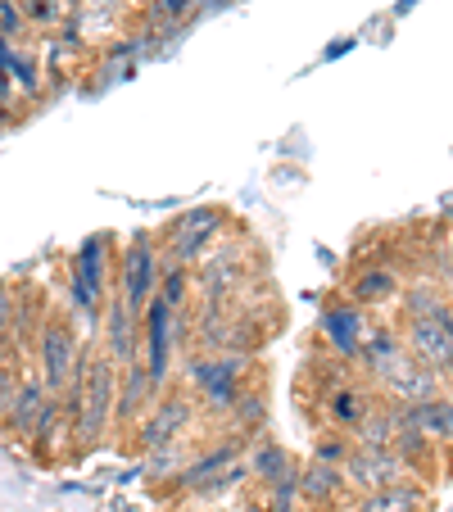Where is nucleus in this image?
<instances>
[{
    "label": "nucleus",
    "instance_id": "obj_31",
    "mask_svg": "<svg viewBox=\"0 0 453 512\" xmlns=\"http://www.w3.org/2000/svg\"><path fill=\"white\" fill-rule=\"evenodd\" d=\"M0 10H5V0H0Z\"/></svg>",
    "mask_w": 453,
    "mask_h": 512
},
{
    "label": "nucleus",
    "instance_id": "obj_11",
    "mask_svg": "<svg viewBox=\"0 0 453 512\" xmlns=\"http://www.w3.org/2000/svg\"><path fill=\"white\" fill-rule=\"evenodd\" d=\"M241 254L236 250H218L204 259L200 268V290H204V313H218L222 304L236 295V286H241Z\"/></svg>",
    "mask_w": 453,
    "mask_h": 512
},
{
    "label": "nucleus",
    "instance_id": "obj_6",
    "mask_svg": "<svg viewBox=\"0 0 453 512\" xmlns=\"http://www.w3.org/2000/svg\"><path fill=\"white\" fill-rule=\"evenodd\" d=\"M222 232V213L218 209H191L182 213L173 227H168V259L182 263V268H191V263H200V254L209 250V241Z\"/></svg>",
    "mask_w": 453,
    "mask_h": 512
},
{
    "label": "nucleus",
    "instance_id": "obj_27",
    "mask_svg": "<svg viewBox=\"0 0 453 512\" xmlns=\"http://www.w3.org/2000/svg\"><path fill=\"white\" fill-rule=\"evenodd\" d=\"M155 5H159V14H164L168 23H182L186 14H191L195 5H200V0H155Z\"/></svg>",
    "mask_w": 453,
    "mask_h": 512
},
{
    "label": "nucleus",
    "instance_id": "obj_23",
    "mask_svg": "<svg viewBox=\"0 0 453 512\" xmlns=\"http://www.w3.org/2000/svg\"><path fill=\"white\" fill-rule=\"evenodd\" d=\"M19 381H23L19 363H14V358L5 354V345H0V422H5V413H10V404H14V390H19Z\"/></svg>",
    "mask_w": 453,
    "mask_h": 512
},
{
    "label": "nucleus",
    "instance_id": "obj_32",
    "mask_svg": "<svg viewBox=\"0 0 453 512\" xmlns=\"http://www.w3.org/2000/svg\"><path fill=\"white\" fill-rule=\"evenodd\" d=\"M19 5H23V0H19Z\"/></svg>",
    "mask_w": 453,
    "mask_h": 512
},
{
    "label": "nucleus",
    "instance_id": "obj_7",
    "mask_svg": "<svg viewBox=\"0 0 453 512\" xmlns=\"http://www.w3.org/2000/svg\"><path fill=\"white\" fill-rule=\"evenodd\" d=\"M155 281H159V254L150 241H136L132 250H127L123 259V286H118V295H123L127 313H132L136 322H141V313L150 309V300H155Z\"/></svg>",
    "mask_w": 453,
    "mask_h": 512
},
{
    "label": "nucleus",
    "instance_id": "obj_2",
    "mask_svg": "<svg viewBox=\"0 0 453 512\" xmlns=\"http://www.w3.org/2000/svg\"><path fill=\"white\" fill-rule=\"evenodd\" d=\"M37 363H41V386H46L55 399H64V390L73 386L78 363H82V345H78V336H73V327H68L64 318H46V322H41Z\"/></svg>",
    "mask_w": 453,
    "mask_h": 512
},
{
    "label": "nucleus",
    "instance_id": "obj_25",
    "mask_svg": "<svg viewBox=\"0 0 453 512\" xmlns=\"http://www.w3.org/2000/svg\"><path fill=\"white\" fill-rule=\"evenodd\" d=\"M349 449H354V445H349V440H340V435H327V445H318V463H345V458H349Z\"/></svg>",
    "mask_w": 453,
    "mask_h": 512
},
{
    "label": "nucleus",
    "instance_id": "obj_19",
    "mask_svg": "<svg viewBox=\"0 0 453 512\" xmlns=\"http://www.w3.org/2000/svg\"><path fill=\"white\" fill-rule=\"evenodd\" d=\"M399 295V277L390 268H367L363 277L354 281V290H349V304L354 309H367V304H390Z\"/></svg>",
    "mask_w": 453,
    "mask_h": 512
},
{
    "label": "nucleus",
    "instance_id": "obj_24",
    "mask_svg": "<svg viewBox=\"0 0 453 512\" xmlns=\"http://www.w3.org/2000/svg\"><path fill=\"white\" fill-rule=\"evenodd\" d=\"M10 331H14V290L0 281V345L10 340Z\"/></svg>",
    "mask_w": 453,
    "mask_h": 512
},
{
    "label": "nucleus",
    "instance_id": "obj_29",
    "mask_svg": "<svg viewBox=\"0 0 453 512\" xmlns=\"http://www.w3.org/2000/svg\"><path fill=\"white\" fill-rule=\"evenodd\" d=\"M449 277H453V250H449Z\"/></svg>",
    "mask_w": 453,
    "mask_h": 512
},
{
    "label": "nucleus",
    "instance_id": "obj_28",
    "mask_svg": "<svg viewBox=\"0 0 453 512\" xmlns=\"http://www.w3.org/2000/svg\"><path fill=\"white\" fill-rule=\"evenodd\" d=\"M440 381H449V386H453V358H449V363H444V368H440Z\"/></svg>",
    "mask_w": 453,
    "mask_h": 512
},
{
    "label": "nucleus",
    "instance_id": "obj_21",
    "mask_svg": "<svg viewBox=\"0 0 453 512\" xmlns=\"http://www.w3.org/2000/svg\"><path fill=\"white\" fill-rule=\"evenodd\" d=\"M286 467H295V463H290V458H286V449H277V445H259V454H254L250 463H245V472H250V476H259V481H268V485H272L281 472H286Z\"/></svg>",
    "mask_w": 453,
    "mask_h": 512
},
{
    "label": "nucleus",
    "instance_id": "obj_3",
    "mask_svg": "<svg viewBox=\"0 0 453 512\" xmlns=\"http://www.w3.org/2000/svg\"><path fill=\"white\" fill-rule=\"evenodd\" d=\"M340 472H345L349 485H358L363 494H372V490H390V485H404L408 472H413V463H404L395 449L354 445V449H349V458L340 463Z\"/></svg>",
    "mask_w": 453,
    "mask_h": 512
},
{
    "label": "nucleus",
    "instance_id": "obj_22",
    "mask_svg": "<svg viewBox=\"0 0 453 512\" xmlns=\"http://www.w3.org/2000/svg\"><path fill=\"white\" fill-rule=\"evenodd\" d=\"M23 23H37V28H55V23H64V0H23Z\"/></svg>",
    "mask_w": 453,
    "mask_h": 512
},
{
    "label": "nucleus",
    "instance_id": "obj_10",
    "mask_svg": "<svg viewBox=\"0 0 453 512\" xmlns=\"http://www.w3.org/2000/svg\"><path fill=\"white\" fill-rule=\"evenodd\" d=\"M186 426H191V399H186V395H168L164 404H155L150 413H145L136 440H141V449H173L177 440H182Z\"/></svg>",
    "mask_w": 453,
    "mask_h": 512
},
{
    "label": "nucleus",
    "instance_id": "obj_1",
    "mask_svg": "<svg viewBox=\"0 0 453 512\" xmlns=\"http://www.w3.org/2000/svg\"><path fill=\"white\" fill-rule=\"evenodd\" d=\"M114 404H118V363L109 354H82L78 377L64 390V413L73 440L96 445L100 435L114 426Z\"/></svg>",
    "mask_w": 453,
    "mask_h": 512
},
{
    "label": "nucleus",
    "instance_id": "obj_4",
    "mask_svg": "<svg viewBox=\"0 0 453 512\" xmlns=\"http://www.w3.org/2000/svg\"><path fill=\"white\" fill-rule=\"evenodd\" d=\"M105 250H109L105 236H91V241L78 250V259H73V304H78L91 322L100 318V309H105V300H109Z\"/></svg>",
    "mask_w": 453,
    "mask_h": 512
},
{
    "label": "nucleus",
    "instance_id": "obj_14",
    "mask_svg": "<svg viewBox=\"0 0 453 512\" xmlns=\"http://www.w3.org/2000/svg\"><path fill=\"white\" fill-rule=\"evenodd\" d=\"M46 404H50V390L41 386V377H23L19 390H14L10 413H5V426L19 435H32L41 422V413H46Z\"/></svg>",
    "mask_w": 453,
    "mask_h": 512
},
{
    "label": "nucleus",
    "instance_id": "obj_12",
    "mask_svg": "<svg viewBox=\"0 0 453 512\" xmlns=\"http://www.w3.org/2000/svg\"><path fill=\"white\" fill-rule=\"evenodd\" d=\"M349 481L336 463H318L313 458L304 472H299V503H309V508H336L345 499Z\"/></svg>",
    "mask_w": 453,
    "mask_h": 512
},
{
    "label": "nucleus",
    "instance_id": "obj_16",
    "mask_svg": "<svg viewBox=\"0 0 453 512\" xmlns=\"http://www.w3.org/2000/svg\"><path fill=\"white\" fill-rule=\"evenodd\" d=\"M376 408V399L367 395L363 386H336L327 395V417L336 431H358L363 426V417Z\"/></svg>",
    "mask_w": 453,
    "mask_h": 512
},
{
    "label": "nucleus",
    "instance_id": "obj_17",
    "mask_svg": "<svg viewBox=\"0 0 453 512\" xmlns=\"http://www.w3.org/2000/svg\"><path fill=\"white\" fill-rule=\"evenodd\" d=\"M408 426L422 431L426 440H453V399H426V404H408L404 408Z\"/></svg>",
    "mask_w": 453,
    "mask_h": 512
},
{
    "label": "nucleus",
    "instance_id": "obj_9",
    "mask_svg": "<svg viewBox=\"0 0 453 512\" xmlns=\"http://www.w3.org/2000/svg\"><path fill=\"white\" fill-rule=\"evenodd\" d=\"M173 322H177V313L168 309L159 295L150 300V309L141 313V327H145V372H150V381H155V386H164L168 363H173Z\"/></svg>",
    "mask_w": 453,
    "mask_h": 512
},
{
    "label": "nucleus",
    "instance_id": "obj_5",
    "mask_svg": "<svg viewBox=\"0 0 453 512\" xmlns=\"http://www.w3.org/2000/svg\"><path fill=\"white\" fill-rule=\"evenodd\" d=\"M245 363H250L245 354H204L191 363V381L200 386V399L213 408V413L236 404V386H241Z\"/></svg>",
    "mask_w": 453,
    "mask_h": 512
},
{
    "label": "nucleus",
    "instance_id": "obj_26",
    "mask_svg": "<svg viewBox=\"0 0 453 512\" xmlns=\"http://www.w3.org/2000/svg\"><path fill=\"white\" fill-rule=\"evenodd\" d=\"M123 0H82V19H114Z\"/></svg>",
    "mask_w": 453,
    "mask_h": 512
},
{
    "label": "nucleus",
    "instance_id": "obj_13",
    "mask_svg": "<svg viewBox=\"0 0 453 512\" xmlns=\"http://www.w3.org/2000/svg\"><path fill=\"white\" fill-rule=\"evenodd\" d=\"M322 331H327V340H331V349H336V354L358 358L367 322H363V313H358L354 304H336V309L322 313Z\"/></svg>",
    "mask_w": 453,
    "mask_h": 512
},
{
    "label": "nucleus",
    "instance_id": "obj_30",
    "mask_svg": "<svg viewBox=\"0 0 453 512\" xmlns=\"http://www.w3.org/2000/svg\"><path fill=\"white\" fill-rule=\"evenodd\" d=\"M449 318H453V304H449Z\"/></svg>",
    "mask_w": 453,
    "mask_h": 512
},
{
    "label": "nucleus",
    "instance_id": "obj_18",
    "mask_svg": "<svg viewBox=\"0 0 453 512\" xmlns=\"http://www.w3.org/2000/svg\"><path fill=\"white\" fill-rule=\"evenodd\" d=\"M422 508H426V494L413 481L390 485V490H372L358 499V512H422Z\"/></svg>",
    "mask_w": 453,
    "mask_h": 512
},
{
    "label": "nucleus",
    "instance_id": "obj_8",
    "mask_svg": "<svg viewBox=\"0 0 453 512\" xmlns=\"http://www.w3.org/2000/svg\"><path fill=\"white\" fill-rule=\"evenodd\" d=\"M404 349L417 358V363H426V368L440 372L444 363L453 358V318L449 313H440V318L404 322Z\"/></svg>",
    "mask_w": 453,
    "mask_h": 512
},
{
    "label": "nucleus",
    "instance_id": "obj_20",
    "mask_svg": "<svg viewBox=\"0 0 453 512\" xmlns=\"http://www.w3.org/2000/svg\"><path fill=\"white\" fill-rule=\"evenodd\" d=\"M395 300H404V322H413V318H440V313H449V300H444L435 286H408V290H399Z\"/></svg>",
    "mask_w": 453,
    "mask_h": 512
},
{
    "label": "nucleus",
    "instance_id": "obj_15",
    "mask_svg": "<svg viewBox=\"0 0 453 512\" xmlns=\"http://www.w3.org/2000/svg\"><path fill=\"white\" fill-rule=\"evenodd\" d=\"M123 368H127V381H123V390H118L114 422H118V417H141L145 408L155 404V395H159V386H155V381H150V372H145V363H136V358H127Z\"/></svg>",
    "mask_w": 453,
    "mask_h": 512
}]
</instances>
